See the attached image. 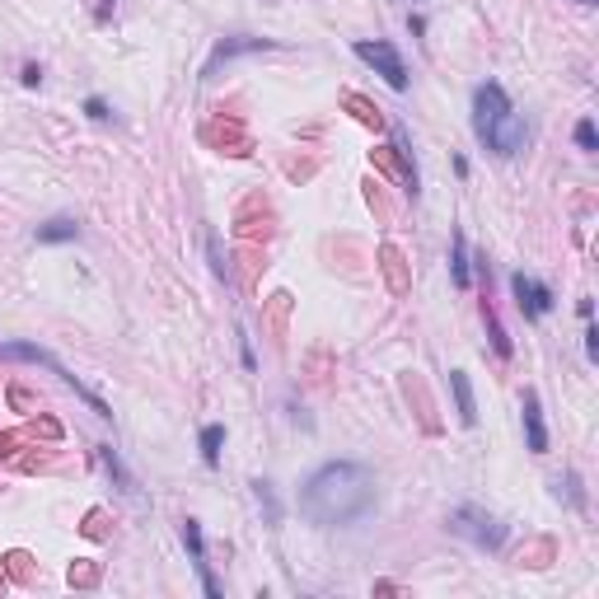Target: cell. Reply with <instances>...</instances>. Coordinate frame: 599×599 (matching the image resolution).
<instances>
[{
	"instance_id": "cell-1",
	"label": "cell",
	"mask_w": 599,
	"mask_h": 599,
	"mask_svg": "<svg viewBox=\"0 0 599 599\" xmlns=\"http://www.w3.org/2000/svg\"><path fill=\"white\" fill-rule=\"evenodd\" d=\"M375 506V474L366 464L352 459H333L319 464L300 487V511L304 520L323 524V530H337V524H356Z\"/></svg>"
},
{
	"instance_id": "cell-2",
	"label": "cell",
	"mask_w": 599,
	"mask_h": 599,
	"mask_svg": "<svg viewBox=\"0 0 599 599\" xmlns=\"http://www.w3.org/2000/svg\"><path fill=\"white\" fill-rule=\"evenodd\" d=\"M474 136L501 159H515L530 145V126H524V117L515 113V103L506 99L497 80L474 89Z\"/></svg>"
},
{
	"instance_id": "cell-3",
	"label": "cell",
	"mask_w": 599,
	"mask_h": 599,
	"mask_svg": "<svg viewBox=\"0 0 599 599\" xmlns=\"http://www.w3.org/2000/svg\"><path fill=\"white\" fill-rule=\"evenodd\" d=\"M449 534L468 538V543H474V548H482V553H497L501 543H506V524H501L497 515L478 511V506H459V511L449 515Z\"/></svg>"
},
{
	"instance_id": "cell-4",
	"label": "cell",
	"mask_w": 599,
	"mask_h": 599,
	"mask_svg": "<svg viewBox=\"0 0 599 599\" xmlns=\"http://www.w3.org/2000/svg\"><path fill=\"white\" fill-rule=\"evenodd\" d=\"M0 356H5V360H33V366H47L52 375H61V379H66V384H70V389H76V393H80V398H85V403H89V408H94L99 417H113V412H108V403H103V398H94V393H89V389H85V384H80V379H76V375H70V370H66V366H61V360H57V356H52L47 347H33V342H0Z\"/></svg>"
},
{
	"instance_id": "cell-5",
	"label": "cell",
	"mask_w": 599,
	"mask_h": 599,
	"mask_svg": "<svg viewBox=\"0 0 599 599\" xmlns=\"http://www.w3.org/2000/svg\"><path fill=\"white\" fill-rule=\"evenodd\" d=\"M352 52H356V57L375 70V76H384V85H389V89H398V94L408 89V66H403V57H398V47H393V43H384V38H375V43H370V38H360Z\"/></svg>"
},
{
	"instance_id": "cell-6",
	"label": "cell",
	"mask_w": 599,
	"mask_h": 599,
	"mask_svg": "<svg viewBox=\"0 0 599 599\" xmlns=\"http://www.w3.org/2000/svg\"><path fill=\"white\" fill-rule=\"evenodd\" d=\"M511 290H515V304H520L524 319H543V314L553 310V290L543 286V281H534L530 271H515V277H511Z\"/></svg>"
},
{
	"instance_id": "cell-7",
	"label": "cell",
	"mask_w": 599,
	"mask_h": 599,
	"mask_svg": "<svg viewBox=\"0 0 599 599\" xmlns=\"http://www.w3.org/2000/svg\"><path fill=\"white\" fill-rule=\"evenodd\" d=\"M520 412H524V441H530L534 455H543V449H548V426H543V403H538L534 389H524Z\"/></svg>"
},
{
	"instance_id": "cell-8",
	"label": "cell",
	"mask_w": 599,
	"mask_h": 599,
	"mask_svg": "<svg viewBox=\"0 0 599 599\" xmlns=\"http://www.w3.org/2000/svg\"><path fill=\"white\" fill-rule=\"evenodd\" d=\"M277 43L271 38H225L221 47L211 52V61H206V76H215L221 70V61H234V57H248V52H271Z\"/></svg>"
},
{
	"instance_id": "cell-9",
	"label": "cell",
	"mask_w": 599,
	"mask_h": 599,
	"mask_svg": "<svg viewBox=\"0 0 599 599\" xmlns=\"http://www.w3.org/2000/svg\"><path fill=\"white\" fill-rule=\"evenodd\" d=\"M449 389H455V403H459V422L474 426L478 422V403H474V384H468L464 370H449Z\"/></svg>"
},
{
	"instance_id": "cell-10",
	"label": "cell",
	"mask_w": 599,
	"mask_h": 599,
	"mask_svg": "<svg viewBox=\"0 0 599 599\" xmlns=\"http://www.w3.org/2000/svg\"><path fill=\"white\" fill-rule=\"evenodd\" d=\"M70 239H80V225L70 215H52L38 225V244H70Z\"/></svg>"
},
{
	"instance_id": "cell-11",
	"label": "cell",
	"mask_w": 599,
	"mask_h": 599,
	"mask_svg": "<svg viewBox=\"0 0 599 599\" xmlns=\"http://www.w3.org/2000/svg\"><path fill=\"white\" fill-rule=\"evenodd\" d=\"M449 271H455V286H459V290L474 286V267H468V244H464L459 230H455V244H449Z\"/></svg>"
},
{
	"instance_id": "cell-12",
	"label": "cell",
	"mask_w": 599,
	"mask_h": 599,
	"mask_svg": "<svg viewBox=\"0 0 599 599\" xmlns=\"http://www.w3.org/2000/svg\"><path fill=\"white\" fill-rule=\"evenodd\" d=\"M393 150H398V159H403V174H408V192L417 197V159H412V145H408V132L398 126L393 132Z\"/></svg>"
},
{
	"instance_id": "cell-13",
	"label": "cell",
	"mask_w": 599,
	"mask_h": 599,
	"mask_svg": "<svg viewBox=\"0 0 599 599\" xmlns=\"http://www.w3.org/2000/svg\"><path fill=\"white\" fill-rule=\"evenodd\" d=\"M221 445H225V426H202V459H206V468L221 464Z\"/></svg>"
},
{
	"instance_id": "cell-14",
	"label": "cell",
	"mask_w": 599,
	"mask_h": 599,
	"mask_svg": "<svg viewBox=\"0 0 599 599\" xmlns=\"http://www.w3.org/2000/svg\"><path fill=\"white\" fill-rule=\"evenodd\" d=\"M482 323H487V333H492L497 356H511V337L501 333V323H497V314H492V304H482Z\"/></svg>"
},
{
	"instance_id": "cell-15",
	"label": "cell",
	"mask_w": 599,
	"mask_h": 599,
	"mask_svg": "<svg viewBox=\"0 0 599 599\" xmlns=\"http://www.w3.org/2000/svg\"><path fill=\"white\" fill-rule=\"evenodd\" d=\"M206 253H211V271L221 281H230V258H225V248H221V234H206Z\"/></svg>"
},
{
	"instance_id": "cell-16",
	"label": "cell",
	"mask_w": 599,
	"mask_h": 599,
	"mask_svg": "<svg viewBox=\"0 0 599 599\" xmlns=\"http://www.w3.org/2000/svg\"><path fill=\"white\" fill-rule=\"evenodd\" d=\"M183 543H188L192 562H206V543H202V524L197 520H183Z\"/></svg>"
},
{
	"instance_id": "cell-17",
	"label": "cell",
	"mask_w": 599,
	"mask_h": 599,
	"mask_svg": "<svg viewBox=\"0 0 599 599\" xmlns=\"http://www.w3.org/2000/svg\"><path fill=\"white\" fill-rule=\"evenodd\" d=\"M253 492H258V506L267 511V524H277L281 511H277V497H271V482H253Z\"/></svg>"
},
{
	"instance_id": "cell-18",
	"label": "cell",
	"mask_w": 599,
	"mask_h": 599,
	"mask_svg": "<svg viewBox=\"0 0 599 599\" xmlns=\"http://www.w3.org/2000/svg\"><path fill=\"white\" fill-rule=\"evenodd\" d=\"M576 145H580V150H599V136H595V122L590 117L576 122Z\"/></svg>"
},
{
	"instance_id": "cell-19",
	"label": "cell",
	"mask_w": 599,
	"mask_h": 599,
	"mask_svg": "<svg viewBox=\"0 0 599 599\" xmlns=\"http://www.w3.org/2000/svg\"><path fill=\"white\" fill-rule=\"evenodd\" d=\"M85 113L94 117V122H108V117H113V113H108V103H103L99 94H94V99H85Z\"/></svg>"
},
{
	"instance_id": "cell-20",
	"label": "cell",
	"mask_w": 599,
	"mask_h": 599,
	"mask_svg": "<svg viewBox=\"0 0 599 599\" xmlns=\"http://www.w3.org/2000/svg\"><path fill=\"white\" fill-rule=\"evenodd\" d=\"M567 497H571V506H586V497H580V478H576V474H567Z\"/></svg>"
},
{
	"instance_id": "cell-21",
	"label": "cell",
	"mask_w": 599,
	"mask_h": 599,
	"mask_svg": "<svg viewBox=\"0 0 599 599\" xmlns=\"http://www.w3.org/2000/svg\"><path fill=\"white\" fill-rule=\"evenodd\" d=\"M239 356H244V366L253 370V366H258V356H253V347H248V337H239Z\"/></svg>"
},
{
	"instance_id": "cell-22",
	"label": "cell",
	"mask_w": 599,
	"mask_h": 599,
	"mask_svg": "<svg viewBox=\"0 0 599 599\" xmlns=\"http://www.w3.org/2000/svg\"><path fill=\"white\" fill-rule=\"evenodd\" d=\"M38 80H43V70H38V66H33V61H28V66H24V85L33 89V85H38Z\"/></svg>"
},
{
	"instance_id": "cell-23",
	"label": "cell",
	"mask_w": 599,
	"mask_h": 599,
	"mask_svg": "<svg viewBox=\"0 0 599 599\" xmlns=\"http://www.w3.org/2000/svg\"><path fill=\"white\" fill-rule=\"evenodd\" d=\"M113 5H117V0H99V20H108V14H113Z\"/></svg>"
},
{
	"instance_id": "cell-24",
	"label": "cell",
	"mask_w": 599,
	"mask_h": 599,
	"mask_svg": "<svg viewBox=\"0 0 599 599\" xmlns=\"http://www.w3.org/2000/svg\"><path fill=\"white\" fill-rule=\"evenodd\" d=\"M580 5H595V0H580Z\"/></svg>"
}]
</instances>
